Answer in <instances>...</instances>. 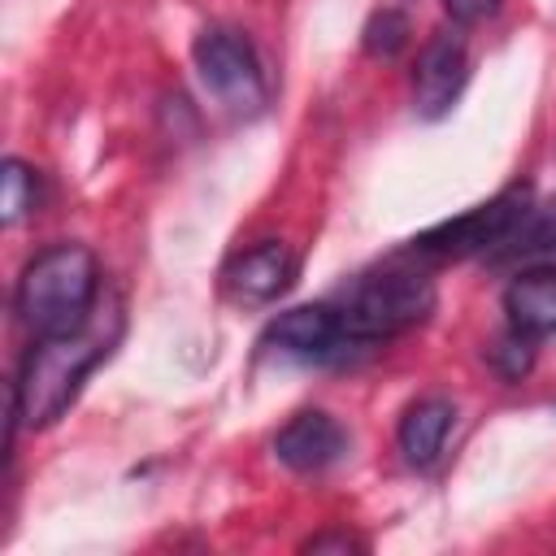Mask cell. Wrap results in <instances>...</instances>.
I'll return each instance as SVG.
<instances>
[{
  "label": "cell",
  "mask_w": 556,
  "mask_h": 556,
  "mask_svg": "<svg viewBox=\"0 0 556 556\" xmlns=\"http://www.w3.org/2000/svg\"><path fill=\"white\" fill-rule=\"evenodd\" d=\"M122 334V304L109 300L104 308L91 313L87 326L70 334H43L26 348L17 382H13V417L17 426L43 430L52 426L78 395L83 378L113 352Z\"/></svg>",
  "instance_id": "6da1fadb"
},
{
  "label": "cell",
  "mask_w": 556,
  "mask_h": 556,
  "mask_svg": "<svg viewBox=\"0 0 556 556\" xmlns=\"http://www.w3.org/2000/svg\"><path fill=\"white\" fill-rule=\"evenodd\" d=\"M96 300H100V265L83 243L43 248L13 287V313L35 339L70 334L87 326Z\"/></svg>",
  "instance_id": "7a4b0ae2"
},
{
  "label": "cell",
  "mask_w": 556,
  "mask_h": 556,
  "mask_svg": "<svg viewBox=\"0 0 556 556\" xmlns=\"http://www.w3.org/2000/svg\"><path fill=\"white\" fill-rule=\"evenodd\" d=\"M434 308V287L421 274H374L348 291L339 304L343 334L352 348H369L395 339L400 330L426 321Z\"/></svg>",
  "instance_id": "3957f363"
},
{
  "label": "cell",
  "mask_w": 556,
  "mask_h": 556,
  "mask_svg": "<svg viewBox=\"0 0 556 556\" xmlns=\"http://www.w3.org/2000/svg\"><path fill=\"white\" fill-rule=\"evenodd\" d=\"M195 70L200 83L230 109V113H256L265 104V70L252 52V43L239 30L208 26L195 39Z\"/></svg>",
  "instance_id": "277c9868"
},
{
  "label": "cell",
  "mask_w": 556,
  "mask_h": 556,
  "mask_svg": "<svg viewBox=\"0 0 556 556\" xmlns=\"http://www.w3.org/2000/svg\"><path fill=\"white\" fill-rule=\"evenodd\" d=\"M530 204V191L526 187H508L504 195H495L491 204L482 208H469L434 230H426L421 239H413V252L421 256H439V261H452V256H473V252H495V243L513 230V222L526 213Z\"/></svg>",
  "instance_id": "5b68a950"
},
{
  "label": "cell",
  "mask_w": 556,
  "mask_h": 556,
  "mask_svg": "<svg viewBox=\"0 0 556 556\" xmlns=\"http://www.w3.org/2000/svg\"><path fill=\"white\" fill-rule=\"evenodd\" d=\"M465 78H469V52L460 43V35L443 30L434 35L421 56H417V70H413V100H417V113L421 117H443L456 96L465 91Z\"/></svg>",
  "instance_id": "8992f818"
},
{
  "label": "cell",
  "mask_w": 556,
  "mask_h": 556,
  "mask_svg": "<svg viewBox=\"0 0 556 556\" xmlns=\"http://www.w3.org/2000/svg\"><path fill=\"white\" fill-rule=\"evenodd\" d=\"M222 278H226L230 300H239V304H269V300H278L291 287V278H295V252L287 243H278V239H265V243L239 252L226 265Z\"/></svg>",
  "instance_id": "52a82bcc"
},
{
  "label": "cell",
  "mask_w": 556,
  "mask_h": 556,
  "mask_svg": "<svg viewBox=\"0 0 556 556\" xmlns=\"http://www.w3.org/2000/svg\"><path fill=\"white\" fill-rule=\"evenodd\" d=\"M265 343L278 348V352L317 356V361H321V356H334V352H343V348H352L348 334H343V317H339V308H330V304H300V308L278 313V317L269 321V330H265Z\"/></svg>",
  "instance_id": "ba28073f"
},
{
  "label": "cell",
  "mask_w": 556,
  "mask_h": 556,
  "mask_svg": "<svg viewBox=\"0 0 556 556\" xmlns=\"http://www.w3.org/2000/svg\"><path fill=\"white\" fill-rule=\"evenodd\" d=\"M343 447H348L343 426H339L330 413H321V408L295 413V417L278 430V439H274L278 460L291 465L295 473H317V469L334 465V460L343 456Z\"/></svg>",
  "instance_id": "9c48e42d"
},
{
  "label": "cell",
  "mask_w": 556,
  "mask_h": 556,
  "mask_svg": "<svg viewBox=\"0 0 556 556\" xmlns=\"http://www.w3.org/2000/svg\"><path fill=\"white\" fill-rule=\"evenodd\" d=\"M504 313H508V326L526 339L556 334V265L521 269L504 287Z\"/></svg>",
  "instance_id": "30bf717a"
},
{
  "label": "cell",
  "mask_w": 556,
  "mask_h": 556,
  "mask_svg": "<svg viewBox=\"0 0 556 556\" xmlns=\"http://www.w3.org/2000/svg\"><path fill=\"white\" fill-rule=\"evenodd\" d=\"M452 417H456V408H452L443 395H426V400L408 404V408H404V417H400V434H395V439H400L404 460H408V465H417V469L434 465V460H439V452H443V443H447Z\"/></svg>",
  "instance_id": "8fae6325"
},
{
  "label": "cell",
  "mask_w": 556,
  "mask_h": 556,
  "mask_svg": "<svg viewBox=\"0 0 556 556\" xmlns=\"http://www.w3.org/2000/svg\"><path fill=\"white\" fill-rule=\"evenodd\" d=\"M556 252V200L552 204H526V213L513 222V230L495 243V261L517 256H552Z\"/></svg>",
  "instance_id": "7c38bea8"
},
{
  "label": "cell",
  "mask_w": 556,
  "mask_h": 556,
  "mask_svg": "<svg viewBox=\"0 0 556 556\" xmlns=\"http://www.w3.org/2000/svg\"><path fill=\"white\" fill-rule=\"evenodd\" d=\"M0 182H4V222L13 226V222H22V217L39 204V174H35L26 161L9 156Z\"/></svg>",
  "instance_id": "4fadbf2b"
},
{
  "label": "cell",
  "mask_w": 556,
  "mask_h": 556,
  "mask_svg": "<svg viewBox=\"0 0 556 556\" xmlns=\"http://www.w3.org/2000/svg\"><path fill=\"white\" fill-rule=\"evenodd\" d=\"M404 43H408V22H404V13L382 9V13L369 17V26H365V48H369L374 56H395Z\"/></svg>",
  "instance_id": "5bb4252c"
},
{
  "label": "cell",
  "mask_w": 556,
  "mask_h": 556,
  "mask_svg": "<svg viewBox=\"0 0 556 556\" xmlns=\"http://www.w3.org/2000/svg\"><path fill=\"white\" fill-rule=\"evenodd\" d=\"M534 339H526V334H517V330H508L495 348H491V365L508 378V382H517L530 365H534V348H530Z\"/></svg>",
  "instance_id": "9a60e30c"
},
{
  "label": "cell",
  "mask_w": 556,
  "mask_h": 556,
  "mask_svg": "<svg viewBox=\"0 0 556 556\" xmlns=\"http://www.w3.org/2000/svg\"><path fill=\"white\" fill-rule=\"evenodd\" d=\"M443 9L456 26H478L500 9V0H443Z\"/></svg>",
  "instance_id": "2e32d148"
},
{
  "label": "cell",
  "mask_w": 556,
  "mask_h": 556,
  "mask_svg": "<svg viewBox=\"0 0 556 556\" xmlns=\"http://www.w3.org/2000/svg\"><path fill=\"white\" fill-rule=\"evenodd\" d=\"M304 552H365V543L352 534H317L304 543Z\"/></svg>",
  "instance_id": "e0dca14e"
}]
</instances>
